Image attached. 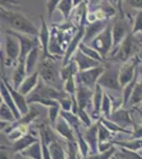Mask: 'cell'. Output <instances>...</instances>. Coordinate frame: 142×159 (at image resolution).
I'll use <instances>...</instances> for the list:
<instances>
[{
  "instance_id": "cell-19",
  "label": "cell",
  "mask_w": 142,
  "mask_h": 159,
  "mask_svg": "<svg viewBox=\"0 0 142 159\" xmlns=\"http://www.w3.org/2000/svg\"><path fill=\"white\" fill-rule=\"evenodd\" d=\"M53 127L55 129L56 132H57L63 138H65L67 141H76V136L74 129H72L70 126V124H69L61 115H59L57 121H56L55 125H54Z\"/></svg>"
},
{
  "instance_id": "cell-59",
  "label": "cell",
  "mask_w": 142,
  "mask_h": 159,
  "mask_svg": "<svg viewBox=\"0 0 142 159\" xmlns=\"http://www.w3.org/2000/svg\"><path fill=\"white\" fill-rule=\"evenodd\" d=\"M3 103V99H2V97H1V94H0V106H1V104Z\"/></svg>"
},
{
  "instance_id": "cell-36",
  "label": "cell",
  "mask_w": 142,
  "mask_h": 159,
  "mask_svg": "<svg viewBox=\"0 0 142 159\" xmlns=\"http://www.w3.org/2000/svg\"><path fill=\"white\" fill-rule=\"evenodd\" d=\"M112 112V103L109 94L105 93L103 94L102 105H101V114L103 115L104 118H109V116Z\"/></svg>"
},
{
  "instance_id": "cell-10",
  "label": "cell",
  "mask_w": 142,
  "mask_h": 159,
  "mask_svg": "<svg viewBox=\"0 0 142 159\" xmlns=\"http://www.w3.org/2000/svg\"><path fill=\"white\" fill-rule=\"evenodd\" d=\"M139 61L140 60H139L138 55H135V57L125 61L122 67L119 69V82H120V85L122 88L135 78V70Z\"/></svg>"
},
{
  "instance_id": "cell-18",
  "label": "cell",
  "mask_w": 142,
  "mask_h": 159,
  "mask_svg": "<svg viewBox=\"0 0 142 159\" xmlns=\"http://www.w3.org/2000/svg\"><path fill=\"white\" fill-rule=\"evenodd\" d=\"M108 119L117 123L119 126L123 127V129H127V127L134 125V121L131 120V111L127 109L122 108V107L112 111Z\"/></svg>"
},
{
  "instance_id": "cell-6",
  "label": "cell",
  "mask_w": 142,
  "mask_h": 159,
  "mask_svg": "<svg viewBox=\"0 0 142 159\" xmlns=\"http://www.w3.org/2000/svg\"><path fill=\"white\" fill-rule=\"evenodd\" d=\"M106 65L107 64H102L98 67L88 69V70L79 71L76 75V84H81V85H84L88 88L94 89L101 74L104 72L105 68H106Z\"/></svg>"
},
{
  "instance_id": "cell-58",
  "label": "cell",
  "mask_w": 142,
  "mask_h": 159,
  "mask_svg": "<svg viewBox=\"0 0 142 159\" xmlns=\"http://www.w3.org/2000/svg\"><path fill=\"white\" fill-rule=\"evenodd\" d=\"M137 111H138L139 116H140V118H141V120H142V109H140V108H139L138 110H137Z\"/></svg>"
},
{
  "instance_id": "cell-54",
  "label": "cell",
  "mask_w": 142,
  "mask_h": 159,
  "mask_svg": "<svg viewBox=\"0 0 142 159\" xmlns=\"http://www.w3.org/2000/svg\"><path fill=\"white\" fill-rule=\"evenodd\" d=\"M13 159H31V158L25 157V156L22 155L21 153H15L14 156H13Z\"/></svg>"
},
{
  "instance_id": "cell-40",
  "label": "cell",
  "mask_w": 142,
  "mask_h": 159,
  "mask_svg": "<svg viewBox=\"0 0 142 159\" xmlns=\"http://www.w3.org/2000/svg\"><path fill=\"white\" fill-rule=\"evenodd\" d=\"M61 110L62 108H61V106H59V104L48 107V117H49V121H50L51 126L55 125V123L59 117V114H61Z\"/></svg>"
},
{
  "instance_id": "cell-46",
  "label": "cell",
  "mask_w": 142,
  "mask_h": 159,
  "mask_svg": "<svg viewBox=\"0 0 142 159\" xmlns=\"http://www.w3.org/2000/svg\"><path fill=\"white\" fill-rule=\"evenodd\" d=\"M138 32H142V11H140L137 14L135 25H134V28H133V30H131V33H133L134 35Z\"/></svg>"
},
{
  "instance_id": "cell-1",
  "label": "cell",
  "mask_w": 142,
  "mask_h": 159,
  "mask_svg": "<svg viewBox=\"0 0 142 159\" xmlns=\"http://www.w3.org/2000/svg\"><path fill=\"white\" fill-rule=\"evenodd\" d=\"M0 19L9 25V30L16 31V32L31 35V36H38L39 30L21 13L0 7Z\"/></svg>"
},
{
  "instance_id": "cell-37",
  "label": "cell",
  "mask_w": 142,
  "mask_h": 159,
  "mask_svg": "<svg viewBox=\"0 0 142 159\" xmlns=\"http://www.w3.org/2000/svg\"><path fill=\"white\" fill-rule=\"evenodd\" d=\"M0 120L9 123H13L16 121V118H15L13 110L6 103H2L1 106H0Z\"/></svg>"
},
{
  "instance_id": "cell-61",
  "label": "cell",
  "mask_w": 142,
  "mask_h": 159,
  "mask_svg": "<svg viewBox=\"0 0 142 159\" xmlns=\"http://www.w3.org/2000/svg\"><path fill=\"white\" fill-rule=\"evenodd\" d=\"M140 109H142V105H141V108H140Z\"/></svg>"
},
{
  "instance_id": "cell-28",
  "label": "cell",
  "mask_w": 142,
  "mask_h": 159,
  "mask_svg": "<svg viewBox=\"0 0 142 159\" xmlns=\"http://www.w3.org/2000/svg\"><path fill=\"white\" fill-rule=\"evenodd\" d=\"M79 72V68H77V65L74 60H71L68 64H66L65 66H62L61 68V79L63 80L64 82L66 81L67 79H69L70 76H76V73Z\"/></svg>"
},
{
  "instance_id": "cell-39",
  "label": "cell",
  "mask_w": 142,
  "mask_h": 159,
  "mask_svg": "<svg viewBox=\"0 0 142 159\" xmlns=\"http://www.w3.org/2000/svg\"><path fill=\"white\" fill-rule=\"evenodd\" d=\"M116 152H117L116 148L112 145L109 150L105 151V152H98L94 154V155H88L84 159H112L113 157V155L116 154Z\"/></svg>"
},
{
  "instance_id": "cell-52",
  "label": "cell",
  "mask_w": 142,
  "mask_h": 159,
  "mask_svg": "<svg viewBox=\"0 0 142 159\" xmlns=\"http://www.w3.org/2000/svg\"><path fill=\"white\" fill-rule=\"evenodd\" d=\"M107 1H109L115 7H118V9L120 10V12L122 13V10H121V6H122V0H107Z\"/></svg>"
},
{
  "instance_id": "cell-57",
  "label": "cell",
  "mask_w": 142,
  "mask_h": 159,
  "mask_svg": "<svg viewBox=\"0 0 142 159\" xmlns=\"http://www.w3.org/2000/svg\"><path fill=\"white\" fill-rule=\"evenodd\" d=\"M138 57L142 63V43L140 45V48H139V51H138Z\"/></svg>"
},
{
  "instance_id": "cell-30",
  "label": "cell",
  "mask_w": 142,
  "mask_h": 159,
  "mask_svg": "<svg viewBox=\"0 0 142 159\" xmlns=\"http://www.w3.org/2000/svg\"><path fill=\"white\" fill-rule=\"evenodd\" d=\"M61 115L62 117L64 118V119L66 120L67 122L70 124V126L72 129H74V132H76V130H80V127L82 126V122L81 120L79 119V117H77V115L73 114L72 111H65V110H61Z\"/></svg>"
},
{
  "instance_id": "cell-55",
  "label": "cell",
  "mask_w": 142,
  "mask_h": 159,
  "mask_svg": "<svg viewBox=\"0 0 142 159\" xmlns=\"http://www.w3.org/2000/svg\"><path fill=\"white\" fill-rule=\"evenodd\" d=\"M102 1L103 0H89V3L91 4L92 7H97V6H99Z\"/></svg>"
},
{
  "instance_id": "cell-60",
  "label": "cell",
  "mask_w": 142,
  "mask_h": 159,
  "mask_svg": "<svg viewBox=\"0 0 142 159\" xmlns=\"http://www.w3.org/2000/svg\"><path fill=\"white\" fill-rule=\"evenodd\" d=\"M139 154H140V155H141V156H142V152H141V153H139Z\"/></svg>"
},
{
  "instance_id": "cell-53",
  "label": "cell",
  "mask_w": 142,
  "mask_h": 159,
  "mask_svg": "<svg viewBox=\"0 0 142 159\" xmlns=\"http://www.w3.org/2000/svg\"><path fill=\"white\" fill-rule=\"evenodd\" d=\"M10 124H11V123H9V122H6V121H2V120H0V132H1V130H3V129H6Z\"/></svg>"
},
{
  "instance_id": "cell-33",
  "label": "cell",
  "mask_w": 142,
  "mask_h": 159,
  "mask_svg": "<svg viewBox=\"0 0 142 159\" xmlns=\"http://www.w3.org/2000/svg\"><path fill=\"white\" fill-rule=\"evenodd\" d=\"M139 69H140V73L142 74V66ZM130 102L131 105H137L140 103V102H142V79L139 82L137 80V83L135 85V88H134L133 93L131 96Z\"/></svg>"
},
{
  "instance_id": "cell-29",
  "label": "cell",
  "mask_w": 142,
  "mask_h": 159,
  "mask_svg": "<svg viewBox=\"0 0 142 159\" xmlns=\"http://www.w3.org/2000/svg\"><path fill=\"white\" fill-rule=\"evenodd\" d=\"M49 151H50L51 159H67L66 151L56 140L49 143Z\"/></svg>"
},
{
  "instance_id": "cell-41",
  "label": "cell",
  "mask_w": 142,
  "mask_h": 159,
  "mask_svg": "<svg viewBox=\"0 0 142 159\" xmlns=\"http://www.w3.org/2000/svg\"><path fill=\"white\" fill-rule=\"evenodd\" d=\"M76 76H70L69 79H67L64 82V88L63 90L67 92L70 96H76Z\"/></svg>"
},
{
  "instance_id": "cell-16",
  "label": "cell",
  "mask_w": 142,
  "mask_h": 159,
  "mask_svg": "<svg viewBox=\"0 0 142 159\" xmlns=\"http://www.w3.org/2000/svg\"><path fill=\"white\" fill-rule=\"evenodd\" d=\"M71 60H74L77 65V68H79V71H84V70H88V69L98 67V66L102 65V63L100 61L92 60L91 57L85 55L81 50L77 49L76 51V53L72 56Z\"/></svg>"
},
{
  "instance_id": "cell-20",
  "label": "cell",
  "mask_w": 142,
  "mask_h": 159,
  "mask_svg": "<svg viewBox=\"0 0 142 159\" xmlns=\"http://www.w3.org/2000/svg\"><path fill=\"white\" fill-rule=\"evenodd\" d=\"M38 82H39V74H38V71H34L25 79V81L22 82L17 90L25 97H28L36 88Z\"/></svg>"
},
{
  "instance_id": "cell-21",
  "label": "cell",
  "mask_w": 142,
  "mask_h": 159,
  "mask_svg": "<svg viewBox=\"0 0 142 159\" xmlns=\"http://www.w3.org/2000/svg\"><path fill=\"white\" fill-rule=\"evenodd\" d=\"M0 94H1L2 99H3V103H6L13 110L16 120L20 119L21 118V114H20L19 110L16 107V105H15V102L12 98L11 93H10V90L7 89V87L6 86V84H4V82L2 81L1 78H0Z\"/></svg>"
},
{
  "instance_id": "cell-47",
  "label": "cell",
  "mask_w": 142,
  "mask_h": 159,
  "mask_svg": "<svg viewBox=\"0 0 142 159\" xmlns=\"http://www.w3.org/2000/svg\"><path fill=\"white\" fill-rule=\"evenodd\" d=\"M131 135H133L134 139H142V124H134Z\"/></svg>"
},
{
  "instance_id": "cell-23",
  "label": "cell",
  "mask_w": 142,
  "mask_h": 159,
  "mask_svg": "<svg viewBox=\"0 0 142 159\" xmlns=\"http://www.w3.org/2000/svg\"><path fill=\"white\" fill-rule=\"evenodd\" d=\"M28 76L27 70H25V61H19L17 63V65L15 66V69L13 71V87L15 89H18L19 86L21 85V83L25 81V79Z\"/></svg>"
},
{
  "instance_id": "cell-14",
  "label": "cell",
  "mask_w": 142,
  "mask_h": 159,
  "mask_svg": "<svg viewBox=\"0 0 142 159\" xmlns=\"http://www.w3.org/2000/svg\"><path fill=\"white\" fill-rule=\"evenodd\" d=\"M98 126H99V121L87 127L83 133L84 139L87 142V144L89 145V155H94V154L98 153V144H99Z\"/></svg>"
},
{
  "instance_id": "cell-25",
  "label": "cell",
  "mask_w": 142,
  "mask_h": 159,
  "mask_svg": "<svg viewBox=\"0 0 142 159\" xmlns=\"http://www.w3.org/2000/svg\"><path fill=\"white\" fill-rule=\"evenodd\" d=\"M39 54H40V46H36L25 56V70H27L28 75L34 72V69L38 63Z\"/></svg>"
},
{
  "instance_id": "cell-35",
  "label": "cell",
  "mask_w": 142,
  "mask_h": 159,
  "mask_svg": "<svg viewBox=\"0 0 142 159\" xmlns=\"http://www.w3.org/2000/svg\"><path fill=\"white\" fill-rule=\"evenodd\" d=\"M57 10L63 14L65 20H68L73 11V0H62L57 6Z\"/></svg>"
},
{
  "instance_id": "cell-26",
  "label": "cell",
  "mask_w": 142,
  "mask_h": 159,
  "mask_svg": "<svg viewBox=\"0 0 142 159\" xmlns=\"http://www.w3.org/2000/svg\"><path fill=\"white\" fill-rule=\"evenodd\" d=\"M20 153L24 156H25V157H29L31 159H43V150H42L40 140L33 143V144H31L30 147L25 148Z\"/></svg>"
},
{
  "instance_id": "cell-5",
  "label": "cell",
  "mask_w": 142,
  "mask_h": 159,
  "mask_svg": "<svg viewBox=\"0 0 142 159\" xmlns=\"http://www.w3.org/2000/svg\"><path fill=\"white\" fill-rule=\"evenodd\" d=\"M98 84L105 89H109V90L113 91H120L122 89V87L120 85L119 82V68L116 66L112 65H106L104 72L101 74Z\"/></svg>"
},
{
  "instance_id": "cell-11",
  "label": "cell",
  "mask_w": 142,
  "mask_h": 159,
  "mask_svg": "<svg viewBox=\"0 0 142 159\" xmlns=\"http://www.w3.org/2000/svg\"><path fill=\"white\" fill-rule=\"evenodd\" d=\"M85 27H86V25H80V27L77 28V31H76V34H74V36L70 39L68 46H67L65 54H64L63 65L62 66H65L66 64H68L69 61H71L72 56H73V54L76 53V51L79 49V45L83 42V38L85 35Z\"/></svg>"
},
{
  "instance_id": "cell-2",
  "label": "cell",
  "mask_w": 142,
  "mask_h": 159,
  "mask_svg": "<svg viewBox=\"0 0 142 159\" xmlns=\"http://www.w3.org/2000/svg\"><path fill=\"white\" fill-rule=\"evenodd\" d=\"M37 71L44 83L58 90H63L64 81L61 79V73H59L61 70L57 68V63L55 58H53L51 55L43 57L38 65Z\"/></svg>"
},
{
  "instance_id": "cell-24",
  "label": "cell",
  "mask_w": 142,
  "mask_h": 159,
  "mask_svg": "<svg viewBox=\"0 0 142 159\" xmlns=\"http://www.w3.org/2000/svg\"><path fill=\"white\" fill-rule=\"evenodd\" d=\"M37 141H39L38 138H36L34 137V135L28 133V134L24 135L22 137H20L18 140L14 141L12 151L14 153H20L21 151H24L25 148H27L28 147H30L31 144L37 142Z\"/></svg>"
},
{
  "instance_id": "cell-43",
  "label": "cell",
  "mask_w": 142,
  "mask_h": 159,
  "mask_svg": "<svg viewBox=\"0 0 142 159\" xmlns=\"http://www.w3.org/2000/svg\"><path fill=\"white\" fill-rule=\"evenodd\" d=\"M76 115L79 117V119L81 120L82 124L85 125L86 127H89L92 124V119L88 115V112L86 111V109H79Z\"/></svg>"
},
{
  "instance_id": "cell-49",
  "label": "cell",
  "mask_w": 142,
  "mask_h": 159,
  "mask_svg": "<svg viewBox=\"0 0 142 159\" xmlns=\"http://www.w3.org/2000/svg\"><path fill=\"white\" fill-rule=\"evenodd\" d=\"M19 4V1L17 0H0V7H11L13 6Z\"/></svg>"
},
{
  "instance_id": "cell-8",
  "label": "cell",
  "mask_w": 142,
  "mask_h": 159,
  "mask_svg": "<svg viewBox=\"0 0 142 159\" xmlns=\"http://www.w3.org/2000/svg\"><path fill=\"white\" fill-rule=\"evenodd\" d=\"M7 32L11 33L12 35H14L15 37L18 39L20 45V55H19V61H25V56L28 55V53L33 49L36 46H40L39 45V40H38L37 36H31V35L27 34H22V33L16 32V31H12V30H7Z\"/></svg>"
},
{
  "instance_id": "cell-27",
  "label": "cell",
  "mask_w": 142,
  "mask_h": 159,
  "mask_svg": "<svg viewBox=\"0 0 142 159\" xmlns=\"http://www.w3.org/2000/svg\"><path fill=\"white\" fill-rule=\"evenodd\" d=\"M79 50H81L85 55L91 57L92 60H95V61H100V63H102V64H107V61L104 60V58L102 57V55H101L100 53L94 49V48H92L91 46L87 45V43L82 42L79 45Z\"/></svg>"
},
{
  "instance_id": "cell-15",
  "label": "cell",
  "mask_w": 142,
  "mask_h": 159,
  "mask_svg": "<svg viewBox=\"0 0 142 159\" xmlns=\"http://www.w3.org/2000/svg\"><path fill=\"white\" fill-rule=\"evenodd\" d=\"M107 20H98L95 22H90L88 25L85 27V35L83 38V43L89 45L94 40V38L107 27Z\"/></svg>"
},
{
  "instance_id": "cell-13",
  "label": "cell",
  "mask_w": 142,
  "mask_h": 159,
  "mask_svg": "<svg viewBox=\"0 0 142 159\" xmlns=\"http://www.w3.org/2000/svg\"><path fill=\"white\" fill-rule=\"evenodd\" d=\"M76 99L77 102L79 109H86L92 104V97H94V89L88 87L76 84Z\"/></svg>"
},
{
  "instance_id": "cell-48",
  "label": "cell",
  "mask_w": 142,
  "mask_h": 159,
  "mask_svg": "<svg viewBox=\"0 0 142 159\" xmlns=\"http://www.w3.org/2000/svg\"><path fill=\"white\" fill-rule=\"evenodd\" d=\"M112 145H113V142H112V141L99 142V144H98V152H105V151L109 150Z\"/></svg>"
},
{
  "instance_id": "cell-38",
  "label": "cell",
  "mask_w": 142,
  "mask_h": 159,
  "mask_svg": "<svg viewBox=\"0 0 142 159\" xmlns=\"http://www.w3.org/2000/svg\"><path fill=\"white\" fill-rule=\"evenodd\" d=\"M98 139L99 142H104V141H112V133L108 130L99 120V126H98Z\"/></svg>"
},
{
  "instance_id": "cell-31",
  "label": "cell",
  "mask_w": 142,
  "mask_h": 159,
  "mask_svg": "<svg viewBox=\"0 0 142 159\" xmlns=\"http://www.w3.org/2000/svg\"><path fill=\"white\" fill-rule=\"evenodd\" d=\"M100 122L104 125L105 127L110 130L112 133H124V134L127 135H131V130L127 129H123V127L119 126L117 123H115L113 121H112L110 119L108 118H104V117H101L100 118Z\"/></svg>"
},
{
  "instance_id": "cell-62",
  "label": "cell",
  "mask_w": 142,
  "mask_h": 159,
  "mask_svg": "<svg viewBox=\"0 0 142 159\" xmlns=\"http://www.w3.org/2000/svg\"><path fill=\"white\" fill-rule=\"evenodd\" d=\"M0 48H1V46H0Z\"/></svg>"
},
{
  "instance_id": "cell-56",
  "label": "cell",
  "mask_w": 142,
  "mask_h": 159,
  "mask_svg": "<svg viewBox=\"0 0 142 159\" xmlns=\"http://www.w3.org/2000/svg\"><path fill=\"white\" fill-rule=\"evenodd\" d=\"M83 2H85V0H73V9L79 7L80 4H82Z\"/></svg>"
},
{
  "instance_id": "cell-12",
  "label": "cell",
  "mask_w": 142,
  "mask_h": 159,
  "mask_svg": "<svg viewBox=\"0 0 142 159\" xmlns=\"http://www.w3.org/2000/svg\"><path fill=\"white\" fill-rule=\"evenodd\" d=\"M0 78L2 79V81L4 82L7 89L10 90V93H11L12 98L15 102V105H16V107L18 108V110H19V112L21 114V116H24V115L27 114L30 109L29 103L27 102V97H25L24 94L20 93L17 89H15L14 87L9 83V81L6 79V76H4L3 74H0Z\"/></svg>"
},
{
  "instance_id": "cell-3",
  "label": "cell",
  "mask_w": 142,
  "mask_h": 159,
  "mask_svg": "<svg viewBox=\"0 0 142 159\" xmlns=\"http://www.w3.org/2000/svg\"><path fill=\"white\" fill-rule=\"evenodd\" d=\"M140 45V42L135 37V35L131 32L128 33L123 39V42L121 43V45L118 47L115 54L112 56V58H113L112 61H122V63L127 61L128 60L133 58L134 55H136V53L139 51Z\"/></svg>"
},
{
  "instance_id": "cell-17",
  "label": "cell",
  "mask_w": 142,
  "mask_h": 159,
  "mask_svg": "<svg viewBox=\"0 0 142 159\" xmlns=\"http://www.w3.org/2000/svg\"><path fill=\"white\" fill-rule=\"evenodd\" d=\"M40 20H42V25H40V30L38 32V40H39V45L43 51V57H47L49 54V43H50L51 37V31L49 29L47 22L44 19L43 16H40Z\"/></svg>"
},
{
  "instance_id": "cell-45",
  "label": "cell",
  "mask_w": 142,
  "mask_h": 159,
  "mask_svg": "<svg viewBox=\"0 0 142 159\" xmlns=\"http://www.w3.org/2000/svg\"><path fill=\"white\" fill-rule=\"evenodd\" d=\"M61 1L62 0H47V10H48L49 19L52 18V15L54 14L55 10L57 9V6Z\"/></svg>"
},
{
  "instance_id": "cell-42",
  "label": "cell",
  "mask_w": 142,
  "mask_h": 159,
  "mask_svg": "<svg viewBox=\"0 0 142 159\" xmlns=\"http://www.w3.org/2000/svg\"><path fill=\"white\" fill-rule=\"evenodd\" d=\"M77 155H79V148L76 141H68L66 151L67 159H77Z\"/></svg>"
},
{
  "instance_id": "cell-51",
  "label": "cell",
  "mask_w": 142,
  "mask_h": 159,
  "mask_svg": "<svg viewBox=\"0 0 142 159\" xmlns=\"http://www.w3.org/2000/svg\"><path fill=\"white\" fill-rule=\"evenodd\" d=\"M13 156L6 148H0V159H13Z\"/></svg>"
},
{
  "instance_id": "cell-9",
  "label": "cell",
  "mask_w": 142,
  "mask_h": 159,
  "mask_svg": "<svg viewBox=\"0 0 142 159\" xmlns=\"http://www.w3.org/2000/svg\"><path fill=\"white\" fill-rule=\"evenodd\" d=\"M6 55L7 65H17L20 55V45L19 42L14 35L6 31Z\"/></svg>"
},
{
  "instance_id": "cell-44",
  "label": "cell",
  "mask_w": 142,
  "mask_h": 159,
  "mask_svg": "<svg viewBox=\"0 0 142 159\" xmlns=\"http://www.w3.org/2000/svg\"><path fill=\"white\" fill-rule=\"evenodd\" d=\"M59 106H61L62 110L65 111H71L72 110V98L70 94H66L58 101Z\"/></svg>"
},
{
  "instance_id": "cell-7",
  "label": "cell",
  "mask_w": 142,
  "mask_h": 159,
  "mask_svg": "<svg viewBox=\"0 0 142 159\" xmlns=\"http://www.w3.org/2000/svg\"><path fill=\"white\" fill-rule=\"evenodd\" d=\"M112 50L109 54L110 57L115 54L118 47L121 45V43H122L123 39L126 37V35L130 33L128 32L127 22L125 21V18H124V16H123V14L121 15V16L115 21V24L112 25Z\"/></svg>"
},
{
  "instance_id": "cell-4",
  "label": "cell",
  "mask_w": 142,
  "mask_h": 159,
  "mask_svg": "<svg viewBox=\"0 0 142 159\" xmlns=\"http://www.w3.org/2000/svg\"><path fill=\"white\" fill-rule=\"evenodd\" d=\"M112 25H107L100 34L94 38L91 42L92 48H94L98 52L102 55L104 60H106L107 56H109L112 50Z\"/></svg>"
},
{
  "instance_id": "cell-50",
  "label": "cell",
  "mask_w": 142,
  "mask_h": 159,
  "mask_svg": "<svg viewBox=\"0 0 142 159\" xmlns=\"http://www.w3.org/2000/svg\"><path fill=\"white\" fill-rule=\"evenodd\" d=\"M125 2L134 9L142 10V0H125Z\"/></svg>"
},
{
  "instance_id": "cell-22",
  "label": "cell",
  "mask_w": 142,
  "mask_h": 159,
  "mask_svg": "<svg viewBox=\"0 0 142 159\" xmlns=\"http://www.w3.org/2000/svg\"><path fill=\"white\" fill-rule=\"evenodd\" d=\"M103 88L99 84H97L94 89V97H92V107H94V111L91 114V119L94 120H100V112H101V105H102V100H103Z\"/></svg>"
},
{
  "instance_id": "cell-34",
  "label": "cell",
  "mask_w": 142,
  "mask_h": 159,
  "mask_svg": "<svg viewBox=\"0 0 142 159\" xmlns=\"http://www.w3.org/2000/svg\"><path fill=\"white\" fill-rule=\"evenodd\" d=\"M76 136L77 148H79V153L81 154V156L83 158H86L87 156L89 155V145L87 144V142L85 141L81 130H76Z\"/></svg>"
},
{
  "instance_id": "cell-32",
  "label": "cell",
  "mask_w": 142,
  "mask_h": 159,
  "mask_svg": "<svg viewBox=\"0 0 142 159\" xmlns=\"http://www.w3.org/2000/svg\"><path fill=\"white\" fill-rule=\"evenodd\" d=\"M113 144H117L121 148H124L126 150L138 152L142 150V139H133V140H125V141H116Z\"/></svg>"
}]
</instances>
